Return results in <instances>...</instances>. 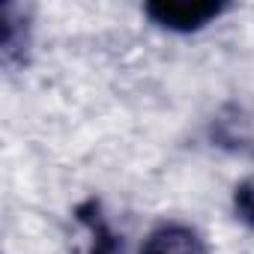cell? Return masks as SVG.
Returning a JSON list of instances; mask_svg holds the SVG:
<instances>
[{
    "label": "cell",
    "instance_id": "cell-1",
    "mask_svg": "<svg viewBox=\"0 0 254 254\" xmlns=\"http://www.w3.org/2000/svg\"><path fill=\"white\" fill-rule=\"evenodd\" d=\"M224 12L227 3H212V0H159L144 6V15L171 33H194Z\"/></svg>",
    "mask_w": 254,
    "mask_h": 254
},
{
    "label": "cell",
    "instance_id": "cell-2",
    "mask_svg": "<svg viewBox=\"0 0 254 254\" xmlns=\"http://www.w3.org/2000/svg\"><path fill=\"white\" fill-rule=\"evenodd\" d=\"M141 254H209L203 236L189 224H159L141 245Z\"/></svg>",
    "mask_w": 254,
    "mask_h": 254
},
{
    "label": "cell",
    "instance_id": "cell-3",
    "mask_svg": "<svg viewBox=\"0 0 254 254\" xmlns=\"http://www.w3.org/2000/svg\"><path fill=\"white\" fill-rule=\"evenodd\" d=\"M75 218L81 224V230L87 233V248L84 254H117V236L108 227L99 200H84L75 209Z\"/></svg>",
    "mask_w": 254,
    "mask_h": 254
},
{
    "label": "cell",
    "instance_id": "cell-4",
    "mask_svg": "<svg viewBox=\"0 0 254 254\" xmlns=\"http://www.w3.org/2000/svg\"><path fill=\"white\" fill-rule=\"evenodd\" d=\"M30 45V33H27V21H24V9L6 3L3 15H0V51H3V63H21Z\"/></svg>",
    "mask_w": 254,
    "mask_h": 254
},
{
    "label": "cell",
    "instance_id": "cell-5",
    "mask_svg": "<svg viewBox=\"0 0 254 254\" xmlns=\"http://www.w3.org/2000/svg\"><path fill=\"white\" fill-rule=\"evenodd\" d=\"M233 209H236V218H242L248 227H254V180H245L236 186Z\"/></svg>",
    "mask_w": 254,
    "mask_h": 254
}]
</instances>
